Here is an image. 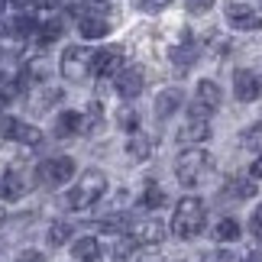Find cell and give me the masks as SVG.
<instances>
[{"label":"cell","mask_w":262,"mask_h":262,"mask_svg":"<svg viewBox=\"0 0 262 262\" xmlns=\"http://www.w3.org/2000/svg\"><path fill=\"white\" fill-rule=\"evenodd\" d=\"M210 168H214V159H210V152L201 149V146L181 149L178 159H175V178H178L181 188H198L201 181L207 178Z\"/></svg>","instance_id":"cell-1"},{"label":"cell","mask_w":262,"mask_h":262,"mask_svg":"<svg viewBox=\"0 0 262 262\" xmlns=\"http://www.w3.org/2000/svg\"><path fill=\"white\" fill-rule=\"evenodd\" d=\"M204 220H207V210H204V201L188 194L175 204V214H172V233L178 239H194L201 230H204Z\"/></svg>","instance_id":"cell-2"},{"label":"cell","mask_w":262,"mask_h":262,"mask_svg":"<svg viewBox=\"0 0 262 262\" xmlns=\"http://www.w3.org/2000/svg\"><path fill=\"white\" fill-rule=\"evenodd\" d=\"M107 191V175L100 168H88V172L75 181V188H68L65 194V207L68 210H88L91 204H97Z\"/></svg>","instance_id":"cell-3"},{"label":"cell","mask_w":262,"mask_h":262,"mask_svg":"<svg viewBox=\"0 0 262 262\" xmlns=\"http://www.w3.org/2000/svg\"><path fill=\"white\" fill-rule=\"evenodd\" d=\"M58 75L68 84H84L94 75V52L88 46H65L62 58H58Z\"/></svg>","instance_id":"cell-4"},{"label":"cell","mask_w":262,"mask_h":262,"mask_svg":"<svg viewBox=\"0 0 262 262\" xmlns=\"http://www.w3.org/2000/svg\"><path fill=\"white\" fill-rule=\"evenodd\" d=\"M72 175H75V159L72 156L42 159V162L33 168V181H36L39 188H58V185H65Z\"/></svg>","instance_id":"cell-5"},{"label":"cell","mask_w":262,"mask_h":262,"mask_svg":"<svg viewBox=\"0 0 262 262\" xmlns=\"http://www.w3.org/2000/svg\"><path fill=\"white\" fill-rule=\"evenodd\" d=\"M224 104V91H220L217 81L210 78H201L194 84V97H191V107H188V117H201V120H210Z\"/></svg>","instance_id":"cell-6"},{"label":"cell","mask_w":262,"mask_h":262,"mask_svg":"<svg viewBox=\"0 0 262 262\" xmlns=\"http://www.w3.org/2000/svg\"><path fill=\"white\" fill-rule=\"evenodd\" d=\"M224 19H227L230 29H239V33H256V29H262V13L256 7L243 4V0H230L224 7Z\"/></svg>","instance_id":"cell-7"},{"label":"cell","mask_w":262,"mask_h":262,"mask_svg":"<svg viewBox=\"0 0 262 262\" xmlns=\"http://www.w3.org/2000/svg\"><path fill=\"white\" fill-rule=\"evenodd\" d=\"M0 133H4V139L19 143V146H39L42 143V129L26 123V120H19V117H0Z\"/></svg>","instance_id":"cell-8"},{"label":"cell","mask_w":262,"mask_h":262,"mask_svg":"<svg viewBox=\"0 0 262 262\" xmlns=\"http://www.w3.org/2000/svg\"><path fill=\"white\" fill-rule=\"evenodd\" d=\"M114 23H110L107 13H100V10H84V13H78V36L88 39V42H97V39H107Z\"/></svg>","instance_id":"cell-9"},{"label":"cell","mask_w":262,"mask_h":262,"mask_svg":"<svg viewBox=\"0 0 262 262\" xmlns=\"http://www.w3.org/2000/svg\"><path fill=\"white\" fill-rule=\"evenodd\" d=\"M114 88H117V94L123 97V100H136L139 94H143V88H146L143 68H139V65H123L114 75Z\"/></svg>","instance_id":"cell-10"},{"label":"cell","mask_w":262,"mask_h":262,"mask_svg":"<svg viewBox=\"0 0 262 262\" xmlns=\"http://www.w3.org/2000/svg\"><path fill=\"white\" fill-rule=\"evenodd\" d=\"M168 58H172V65L178 68V72H188V68H194L198 65V58H201V46H198V39L188 33H181V39L168 49Z\"/></svg>","instance_id":"cell-11"},{"label":"cell","mask_w":262,"mask_h":262,"mask_svg":"<svg viewBox=\"0 0 262 262\" xmlns=\"http://www.w3.org/2000/svg\"><path fill=\"white\" fill-rule=\"evenodd\" d=\"M233 97L239 104H253L262 97V78L249 68H236L233 72Z\"/></svg>","instance_id":"cell-12"},{"label":"cell","mask_w":262,"mask_h":262,"mask_svg":"<svg viewBox=\"0 0 262 262\" xmlns=\"http://www.w3.org/2000/svg\"><path fill=\"white\" fill-rule=\"evenodd\" d=\"M129 236L136 239V246H159L165 239V224L156 220V217L133 220V224H129Z\"/></svg>","instance_id":"cell-13"},{"label":"cell","mask_w":262,"mask_h":262,"mask_svg":"<svg viewBox=\"0 0 262 262\" xmlns=\"http://www.w3.org/2000/svg\"><path fill=\"white\" fill-rule=\"evenodd\" d=\"M123 49L120 46H104L94 52V75L97 78H114L120 68H123Z\"/></svg>","instance_id":"cell-14"},{"label":"cell","mask_w":262,"mask_h":262,"mask_svg":"<svg viewBox=\"0 0 262 262\" xmlns=\"http://www.w3.org/2000/svg\"><path fill=\"white\" fill-rule=\"evenodd\" d=\"M175 139L181 146H201L210 139V120H201V117H188L181 129L175 133Z\"/></svg>","instance_id":"cell-15"},{"label":"cell","mask_w":262,"mask_h":262,"mask_svg":"<svg viewBox=\"0 0 262 262\" xmlns=\"http://www.w3.org/2000/svg\"><path fill=\"white\" fill-rule=\"evenodd\" d=\"M36 29H39V16L33 10H16L7 19V36H13V39H33Z\"/></svg>","instance_id":"cell-16"},{"label":"cell","mask_w":262,"mask_h":262,"mask_svg":"<svg viewBox=\"0 0 262 262\" xmlns=\"http://www.w3.org/2000/svg\"><path fill=\"white\" fill-rule=\"evenodd\" d=\"M181 104H185V91H181V88H162L156 94L152 110H156L159 120H168V117H175L178 110H181Z\"/></svg>","instance_id":"cell-17"},{"label":"cell","mask_w":262,"mask_h":262,"mask_svg":"<svg viewBox=\"0 0 262 262\" xmlns=\"http://www.w3.org/2000/svg\"><path fill=\"white\" fill-rule=\"evenodd\" d=\"M256 178L253 175H230L224 181V188H220V194L230 198V201H249V198H256Z\"/></svg>","instance_id":"cell-18"},{"label":"cell","mask_w":262,"mask_h":262,"mask_svg":"<svg viewBox=\"0 0 262 262\" xmlns=\"http://www.w3.org/2000/svg\"><path fill=\"white\" fill-rule=\"evenodd\" d=\"M65 33V19L62 16H46V19H39V29H36V36H33V42L39 49H46V46H52L58 42Z\"/></svg>","instance_id":"cell-19"},{"label":"cell","mask_w":262,"mask_h":262,"mask_svg":"<svg viewBox=\"0 0 262 262\" xmlns=\"http://www.w3.org/2000/svg\"><path fill=\"white\" fill-rule=\"evenodd\" d=\"M78 133H84V114L81 110H62L55 117V136L58 139H72Z\"/></svg>","instance_id":"cell-20"},{"label":"cell","mask_w":262,"mask_h":262,"mask_svg":"<svg viewBox=\"0 0 262 262\" xmlns=\"http://www.w3.org/2000/svg\"><path fill=\"white\" fill-rule=\"evenodd\" d=\"M26 194V181L19 172H13V168H7L4 178H0V198L4 201H19Z\"/></svg>","instance_id":"cell-21"},{"label":"cell","mask_w":262,"mask_h":262,"mask_svg":"<svg viewBox=\"0 0 262 262\" xmlns=\"http://www.w3.org/2000/svg\"><path fill=\"white\" fill-rule=\"evenodd\" d=\"M72 256L81 259V262H97L104 256V249H100V239L97 236H78L72 243Z\"/></svg>","instance_id":"cell-22"},{"label":"cell","mask_w":262,"mask_h":262,"mask_svg":"<svg viewBox=\"0 0 262 262\" xmlns=\"http://www.w3.org/2000/svg\"><path fill=\"white\" fill-rule=\"evenodd\" d=\"M126 156L136 159V162H146V159L152 156V139H149L146 133H129V139H126Z\"/></svg>","instance_id":"cell-23"},{"label":"cell","mask_w":262,"mask_h":262,"mask_svg":"<svg viewBox=\"0 0 262 262\" xmlns=\"http://www.w3.org/2000/svg\"><path fill=\"white\" fill-rule=\"evenodd\" d=\"M239 236H243V224H239L236 217L217 220V227H214V239H217V243H236Z\"/></svg>","instance_id":"cell-24"},{"label":"cell","mask_w":262,"mask_h":262,"mask_svg":"<svg viewBox=\"0 0 262 262\" xmlns=\"http://www.w3.org/2000/svg\"><path fill=\"white\" fill-rule=\"evenodd\" d=\"M136 239L133 236H117V243H114V249H110V259H114V262H129V259H133L136 256Z\"/></svg>","instance_id":"cell-25"},{"label":"cell","mask_w":262,"mask_h":262,"mask_svg":"<svg viewBox=\"0 0 262 262\" xmlns=\"http://www.w3.org/2000/svg\"><path fill=\"white\" fill-rule=\"evenodd\" d=\"M165 204V191L156 185V181H149V185L143 188V194H139V207H146V210H156V207H162Z\"/></svg>","instance_id":"cell-26"},{"label":"cell","mask_w":262,"mask_h":262,"mask_svg":"<svg viewBox=\"0 0 262 262\" xmlns=\"http://www.w3.org/2000/svg\"><path fill=\"white\" fill-rule=\"evenodd\" d=\"M68 239H72V224L55 220L52 230H49V243H52V246H62V243H68Z\"/></svg>","instance_id":"cell-27"},{"label":"cell","mask_w":262,"mask_h":262,"mask_svg":"<svg viewBox=\"0 0 262 262\" xmlns=\"http://www.w3.org/2000/svg\"><path fill=\"white\" fill-rule=\"evenodd\" d=\"M239 139H243V146H246V149H262V120H256L253 126H246Z\"/></svg>","instance_id":"cell-28"},{"label":"cell","mask_w":262,"mask_h":262,"mask_svg":"<svg viewBox=\"0 0 262 262\" xmlns=\"http://www.w3.org/2000/svg\"><path fill=\"white\" fill-rule=\"evenodd\" d=\"M117 123L120 129H126V133H139V117H136V110L133 107H123L117 114Z\"/></svg>","instance_id":"cell-29"},{"label":"cell","mask_w":262,"mask_h":262,"mask_svg":"<svg viewBox=\"0 0 262 262\" xmlns=\"http://www.w3.org/2000/svg\"><path fill=\"white\" fill-rule=\"evenodd\" d=\"M175 0H133V7L139 10V13H162V10H168Z\"/></svg>","instance_id":"cell-30"},{"label":"cell","mask_w":262,"mask_h":262,"mask_svg":"<svg viewBox=\"0 0 262 262\" xmlns=\"http://www.w3.org/2000/svg\"><path fill=\"white\" fill-rule=\"evenodd\" d=\"M214 4H217V0H188V13L191 16H204Z\"/></svg>","instance_id":"cell-31"},{"label":"cell","mask_w":262,"mask_h":262,"mask_svg":"<svg viewBox=\"0 0 262 262\" xmlns=\"http://www.w3.org/2000/svg\"><path fill=\"white\" fill-rule=\"evenodd\" d=\"M13 4L19 10H33V13H36V10H42V7H52L55 0H13Z\"/></svg>","instance_id":"cell-32"},{"label":"cell","mask_w":262,"mask_h":262,"mask_svg":"<svg viewBox=\"0 0 262 262\" xmlns=\"http://www.w3.org/2000/svg\"><path fill=\"white\" fill-rule=\"evenodd\" d=\"M249 230H253V236L262 243V204H259V210L253 214V220H249Z\"/></svg>","instance_id":"cell-33"},{"label":"cell","mask_w":262,"mask_h":262,"mask_svg":"<svg viewBox=\"0 0 262 262\" xmlns=\"http://www.w3.org/2000/svg\"><path fill=\"white\" fill-rule=\"evenodd\" d=\"M201 262H230V249H214V253H207Z\"/></svg>","instance_id":"cell-34"},{"label":"cell","mask_w":262,"mask_h":262,"mask_svg":"<svg viewBox=\"0 0 262 262\" xmlns=\"http://www.w3.org/2000/svg\"><path fill=\"white\" fill-rule=\"evenodd\" d=\"M16 262H42V253H36V249H23V253L16 256Z\"/></svg>","instance_id":"cell-35"},{"label":"cell","mask_w":262,"mask_h":262,"mask_svg":"<svg viewBox=\"0 0 262 262\" xmlns=\"http://www.w3.org/2000/svg\"><path fill=\"white\" fill-rule=\"evenodd\" d=\"M249 175H253L256 181H262V152L253 159V165H249Z\"/></svg>","instance_id":"cell-36"},{"label":"cell","mask_w":262,"mask_h":262,"mask_svg":"<svg viewBox=\"0 0 262 262\" xmlns=\"http://www.w3.org/2000/svg\"><path fill=\"white\" fill-rule=\"evenodd\" d=\"M243 262H262V249H253V253H249Z\"/></svg>","instance_id":"cell-37"},{"label":"cell","mask_w":262,"mask_h":262,"mask_svg":"<svg viewBox=\"0 0 262 262\" xmlns=\"http://www.w3.org/2000/svg\"><path fill=\"white\" fill-rule=\"evenodd\" d=\"M0 62H4V49H0Z\"/></svg>","instance_id":"cell-38"},{"label":"cell","mask_w":262,"mask_h":262,"mask_svg":"<svg viewBox=\"0 0 262 262\" xmlns=\"http://www.w3.org/2000/svg\"><path fill=\"white\" fill-rule=\"evenodd\" d=\"M259 7H262V0H259Z\"/></svg>","instance_id":"cell-39"}]
</instances>
